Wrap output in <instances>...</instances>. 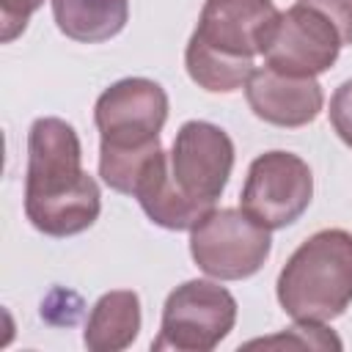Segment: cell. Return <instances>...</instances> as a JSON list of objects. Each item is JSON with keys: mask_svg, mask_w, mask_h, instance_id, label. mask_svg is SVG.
<instances>
[{"mask_svg": "<svg viewBox=\"0 0 352 352\" xmlns=\"http://www.w3.org/2000/svg\"><path fill=\"white\" fill-rule=\"evenodd\" d=\"M102 192L82 170V146L63 118H36L28 132L25 214L47 236H74L96 223Z\"/></svg>", "mask_w": 352, "mask_h": 352, "instance_id": "6da1fadb", "label": "cell"}, {"mask_svg": "<svg viewBox=\"0 0 352 352\" xmlns=\"http://www.w3.org/2000/svg\"><path fill=\"white\" fill-rule=\"evenodd\" d=\"M278 302L294 322H333L352 302V234L324 228L308 236L278 275Z\"/></svg>", "mask_w": 352, "mask_h": 352, "instance_id": "7a4b0ae2", "label": "cell"}, {"mask_svg": "<svg viewBox=\"0 0 352 352\" xmlns=\"http://www.w3.org/2000/svg\"><path fill=\"white\" fill-rule=\"evenodd\" d=\"M234 322L236 300L228 289L212 280H187L168 294L151 349L209 352L234 330Z\"/></svg>", "mask_w": 352, "mask_h": 352, "instance_id": "3957f363", "label": "cell"}, {"mask_svg": "<svg viewBox=\"0 0 352 352\" xmlns=\"http://www.w3.org/2000/svg\"><path fill=\"white\" fill-rule=\"evenodd\" d=\"M270 250V228L250 220L242 209H212L190 234L192 261L217 280L256 275Z\"/></svg>", "mask_w": 352, "mask_h": 352, "instance_id": "277c9868", "label": "cell"}, {"mask_svg": "<svg viewBox=\"0 0 352 352\" xmlns=\"http://www.w3.org/2000/svg\"><path fill=\"white\" fill-rule=\"evenodd\" d=\"M168 121V94L160 82L146 77H124L102 91L94 104V124L99 129V148L135 151L160 143Z\"/></svg>", "mask_w": 352, "mask_h": 352, "instance_id": "5b68a950", "label": "cell"}, {"mask_svg": "<svg viewBox=\"0 0 352 352\" xmlns=\"http://www.w3.org/2000/svg\"><path fill=\"white\" fill-rule=\"evenodd\" d=\"M311 198L314 176L308 162L292 151H267L250 162L239 206L250 220L275 231L300 220Z\"/></svg>", "mask_w": 352, "mask_h": 352, "instance_id": "8992f818", "label": "cell"}, {"mask_svg": "<svg viewBox=\"0 0 352 352\" xmlns=\"http://www.w3.org/2000/svg\"><path fill=\"white\" fill-rule=\"evenodd\" d=\"M341 47L344 41L336 25L319 8L297 0L280 14L264 47V63L283 74L316 77L338 60Z\"/></svg>", "mask_w": 352, "mask_h": 352, "instance_id": "52a82bcc", "label": "cell"}, {"mask_svg": "<svg viewBox=\"0 0 352 352\" xmlns=\"http://www.w3.org/2000/svg\"><path fill=\"white\" fill-rule=\"evenodd\" d=\"M234 168L231 138L209 121H187L170 148V173L195 201L217 204Z\"/></svg>", "mask_w": 352, "mask_h": 352, "instance_id": "ba28073f", "label": "cell"}, {"mask_svg": "<svg viewBox=\"0 0 352 352\" xmlns=\"http://www.w3.org/2000/svg\"><path fill=\"white\" fill-rule=\"evenodd\" d=\"M278 19L272 0H206L192 36L226 58L253 60L264 55Z\"/></svg>", "mask_w": 352, "mask_h": 352, "instance_id": "9c48e42d", "label": "cell"}, {"mask_svg": "<svg viewBox=\"0 0 352 352\" xmlns=\"http://www.w3.org/2000/svg\"><path fill=\"white\" fill-rule=\"evenodd\" d=\"M245 96L256 118L286 129L316 121L324 107L322 85L314 77H294L270 66L253 69L250 80L245 82Z\"/></svg>", "mask_w": 352, "mask_h": 352, "instance_id": "30bf717a", "label": "cell"}, {"mask_svg": "<svg viewBox=\"0 0 352 352\" xmlns=\"http://www.w3.org/2000/svg\"><path fill=\"white\" fill-rule=\"evenodd\" d=\"M132 195L138 198L146 217L168 231H192L214 209V204L195 201L176 184L170 173V157L162 148L140 173Z\"/></svg>", "mask_w": 352, "mask_h": 352, "instance_id": "8fae6325", "label": "cell"}, {"mask_svg": "<svg viewBox=\"0 0 352 352\" xmlns=\"http://www.w3.org/2000/svg\"><path fill=\"white\" fill-rule=\"evenodd\" d=\"M140 333V300L129 289L107 292L91 308L82 341L91 352H121Z\"/></svg>", "mask_w": 352, "mask_h": 352, "instance_id": "7c38bea8", "label": "cell"}, {"mask_svg": "<svg viewBox=\"0 0 352 352\" xmlns=\"http://www.w3.org/2000/svg\"><path fill=\"white\" fill-rule=\"evenodd\" d=\"M58 30L82 44L118 36L129 19V0H52Z\"/></svg>", "mask_w": 352, "mask_h": 352, "instance_id": "4fadbf2b", "label": "cell"}, {"mask_svg": "<svg viewBox=\"0 0 352 352\" xmlns=\"http://www.w3.org/2000/svg\"><path fill=\"white\" fill-rule=\"evenodd\" d=\"M184 66L190 80L212 94H231L236 88H242L250 74H253V60H236V58H226L214 50H209L206 44H201L195 36H190L187 50H184Z\"/></svg>", "mask_w": 352, "mask_h": 352, "instance_id": "5bb4252c", "label": "cell"}, {"mask_svg": "<svg viewBox=\"0 0 352 352\" xmlns=\"http://www.w3.org/2000/svg\"><path fill=\"white\" fill-rule=\"evenodd\" d=\"M278 344H286V346H314V349H330V346L341 349V341L330 330H324L319 322H297L283 336L250 341L248 346H278Z\"/></svg>", "mask_w": 352, "mask_h": 352, "instance_id": "9a60e30c", "label": "cell"}, {"mask_svg": "<svg viewBox=\"0 0 352 352\" xmlns=\"http://www.w3.org/2000/svg\"><path fill=\"white\" fill-rule=\"evenodd\" d=\"M44 0H0V38L3 44L14 41L25 28L33 11H38Z\"/></svg>", "mask_w": 352, "mask_h": 352, "instance_id": "2e32d148", "label": "cell"}, {"mask_svg": "<svg viewBox=\"0 0 352 352\" xmlns=\"http://www.w3.org/2000/svg\"><path fill=\"white\" fill-rule=\"evenodd\" d=\"M330 124L336 135L352 148V80L341 82L330 96Z\"/></svg>", "mask_w": 352, "mask_h": 352, "instance_id": "e0dca14e", "label": "cell"}, {"mask_svg": "<svg viewBox=\"0 0 352 352\" xmlns=\"http://www.w3.org/2000/svg\"><path fill=\"white\" fill-rule=\"evenodd\" d=\"M314 8H319L341 33L344 47L352 44V0H302Z\"/></svg>", "mask_w": 352, "mask_h": 352, "instance_id": "ac0fdd59", "label": "cell"}]
</instances>
